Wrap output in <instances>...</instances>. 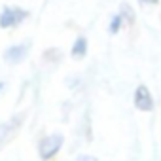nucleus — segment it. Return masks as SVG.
<instances>
[{
    "instance_id": "nucleus-1",
    "label": "nucleus",
    "mask_w": 161,
    "mask_h": 161,
    "mask_svg": "<svg viewBox=\"0 0 161 161\" xmlns=\"http://www.w3.org/2000/svg\"><path fill=\"white\" fill-rule=\"evenodd\" d=\"M61 146H63V135H51V136H46V138L40 142V148H38L40 157H42V159H49V157H53V155L61 150Z\"/></svg>"
},
{
    "instance_id": "nucleus-2",
    "label": "nucleus",
    "mask_w": 161,
    "mask_h": 161,
    "mask_svg": "<svg viewBox=\"0 0 161 161\" xmlns=\"http://www.w3.org/2000/svg\"><path fill=\"white\" fill-rule=\"evenodd\" d=\"M29 14L25 10H19V8H6L0 15V27L2 29H10V27H15L19 25Z\"/></svg>"
},
{
    "instance_id": "nucleus-3",
    "label": "nucleus",
    "mask_w": 161,
    "mask_h": 161,
    "mask_svg": "<svg viewBox=\"0 0 161 161\" xmlns=\"http://www.w3.org/2000/svg\"><path fill=\"white\" fill-rule=\"evenodd\" d=\"M29 49H31V44H19V46H14V47L6 49V53H4V61H6V63H12V64L21 63V61L27 57Z\"/></svg>"
},
{
    "instance_id": "nucleus-4",
    "label": "nucleus",
    "mask_w": 161,
    "mask_h": 161,
    "mask_svg": "<svg viewBox=\"0 0 161 161\" xmlns=\"http://www.w3.org/2000/svg\"><path fill=\"white\" fill-rule=\"evenodd\" d=\"M135 106H136L138 110H142V112H148V110L153 108L152 93H150L144 86H140V87L136 89V93H135Z\"/></svg>"
},
{
    "instance_id": "nucleus-5",
    "label": "nucleus",
    "mask_w": 161,
    "mask_h": 161,
    "mask_svg": "<svg viewBox=\"0 0 161 161\" xmlns=\"http://www.w3.org/2000/svg\"><path fill=\"white\" fill-rule=\"evenodd\" d=\"M86 51H87V40H86V38H78V40L74 42V46H72V55H74V59H82V57L86 55Z\"/></svg>"
},
{
    "instance_id": "nucleus-6",
    "label": "nucleus",
    "mask_w": 161,
    "mask_h": 161,
    "mask_svg": "<svg viewBox=\"0 0 161 161\" xmlns=\"http://www.w3.org/2000/svg\"><path fill=\"white\" fill-rule=\"evenodd\" d=\"M119 27H121V15H116L112 21H110V32L114 34V32H118L119 31Z\"/></svg>"
},
{
    "instance_id": "nucleus-7",
    "label": "nucleus",
    "mask_w": 161,
    "mask_h": 161,
    "mask_svg": "<svg viewBox=\"0 0 161 161\" xmlns=\"http://www.w3.org/2000/svg\"><path fill=\"white\" fill-rule=\"evenodd\" d=\"M10 131H12V125H0V142L8 138Z\"/></svg>"
},
{
    "instance_id": "nucleus-8",
    "label": "nucleus",
    "mask_w": 161,
    "mask_h": 161,
    "mask_svg": "<svg viewBox=\"0 0 161 161\" xmlns=\"http://www.w3.org/2000/svg\"><path fill=\"white\" fill-rule=\"evenodd\" d=\"M121 15H125L129 23H133V19H135V17H133V12L129 10V6H127V4H123V6H121Z\"/></svg>"
},
{
    "instance_id": "nucleus-9",
    "label": "nucleus",
    "mask_w": 161,
    "mask_h": 161,
    "mask_svg": "<svg viewBox=\"0 0 161 161\" xmlns=\"http://www.w3.org/2000/svg\"><path fill=\"white\" fill-rule=\"evenodd\" d=\"M142 2H148V4H155L157 0H142Z\"/></svg>"
}]
</instances>
